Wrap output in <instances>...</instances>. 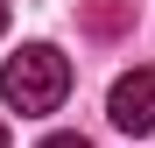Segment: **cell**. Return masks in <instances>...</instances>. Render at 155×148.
Masks as SVG:
<instances>
[{
    "label": "cell",
    "mask_w": 155,
    "mask_h": 148,
    "mask_svg": "<svg viewBox=\"0 0 155 148\" xmlns=\"http://www.w3.org/2000/svg\"><path fill=\"white\" fill-rule=\"evenodd\" d=\"M64 92H71V64L57 42H21V57H7L0 71V99L14 113H57Z\"/></svg>",
    "instance_id": "obj_1"
},
{
    "label": "cell",
    "mask_w": 155,
    "mask_h": 148,
    "mask_svg": "<svg viewBox=\"0 0 155 148\" xmlns=\"http://www.w3.org/2000/svg\"><path fill=\"white\" fill-rule=\"evenodd\" d=\"M35 148H92V141H85V134H42Z\"/></svg>",
    "instance_id": "obj_4"
},
{
    "label": "cell",
    "mask_w": 155,
    "mask_h": 148,
    "mask_svg": "<svg viewBox=\"0 0 155 148\" xmlns=\"http://www.w3.org/2000/svg\"><path fill=\"white\" fill-rule=\"evenodd\" d=\"M0 148H7V120H0Z\"/></svg>",
    "instance_id": "obj_6"
},
{
    "label": "cell",
    "mask_w": 155,
    "mask_h": 148,
    "mask_svg": "<svg viewBox=\"0 0 155 148\" xmlns=\"http://www.w3.org/2000/svg\"><path fill=\"white\" fill-rule=\"evenodd\" d=\"M0 35H7V0H0Z\"/></svg>",
    "instance_id": "obj_5"
},
{
    "label": "cell",
    "mask_w": 155,
    "mask_h": 148,
    "mask_svg": "<svg viewBox=\"0 0 155 148\" xmlns=\"http://www.w3.org/2000/svg\"><path fill=\"white\" fill-rule=\"evenodd\" d=\"M106 120L120 134H155V71L141 64V71H127V78H113V92H106Z\"/></svg>",
    "instance_id": "obj_2"
},
{
    "label": "cell",
    "mask_w": 155,
    "mask_h": 148,
    "mask_svg": "<svg viewBox=\"0 0 155 148\" xmlns=\"http://www.w3.org/2000/svg\"><path fill=\"white\" fill-rule=\"evenodd\" d=\"M120 28H134V0H92V7H85V35L113 42Z\"/></svg>",
    "instance_id": "obj_3"
}]
</instances>
